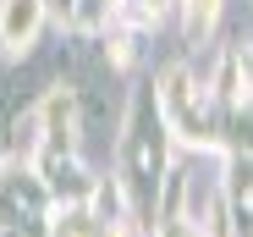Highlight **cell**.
<instances>
[{
    "mask_svg": "<svg viewBox=\"0 0 253 237\" xmlns=\"http://www.w3.org/2000/svg\"><path fill=\"white\" fill-rule=\"evenodd\" d=\"M39 17H44V0H0V45L6 50H28Z\"/></svg>",
    "mask_w": 253,
    "mask_h": 237,
    "instance_id": "1",
    "label": "cell"
},
{
    "mask_svg": "<svg viewBox=\"0 0 253 237\" xmlns=\"http://www.w3.org/2000/svg\"><path fill=\"white\" fill-rule=\"evenodd\" d=\"M105 17H110V0H77V6H72V22L77 28H105Z\"/></svg>",
    "mask_w": 253,
    "mask_h": 237,
    "instance_id": "2",
    "label": "cell"
}]
</instances>
